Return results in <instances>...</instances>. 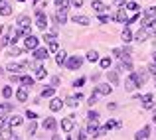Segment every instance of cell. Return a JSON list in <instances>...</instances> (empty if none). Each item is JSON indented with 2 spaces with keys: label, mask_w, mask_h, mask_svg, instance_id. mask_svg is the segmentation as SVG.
Segmentation results:
<instances>
[{
  "label": "cell",
  "mask_w": 156,
  "mask_h": 140,
  "mask_svg": "<svg viewBox=\"0 0 156 140\" xmlns=\"http://www.w3.org/2000/svg\"><path fill=\"white\" fill-rule=\"evenodd\" d=\"M109 20H111V18H109L107 14H99V22H101V24H107Z\"/></svg>",
  "instance_id": "cell-49"
},
{
  "label": "cell",
  "mask_w": 156,
  "mask_h": 140,
  "mask_svg": "<svg viewBox=\"0 0 156 140\" xmlns=\"http://www.w3.org/2000/svg\"><path fill=\"white\" fill-rule=\"evenodd\" d=\"M20 69H24L20 63H8V67H6V71H10V73H18Z\"/></svg>",
  "instance_id": "cell-36"
},
{
  "label": "cell",
  "mask_w": 156,
  "mask_h": 140,
  "mask_svg": "<svg viewBox=\"0 0 156 140\" xmlns=\"http://www.w3.org/2000/svg\"><path fill=\"white\" fill-rule=\"evenodd\" d=\"M148 136H150V124L142 126V128L138 130L136 134H134V138H136V140H146V138H148Z\"/></svg>",
  "instance_id": "cell-19"
},
{
  "label": "cell",
  "mask_w": 156,
  "mask_h": 140,
  "mask_svg": "<svg viewBox=\"0 0 156 140\" xmlns=\"http://www.w3.org/2000/svg\"><path fill=\"white\" fill-rule=\"evenodd\" d=\"M20 53H22V49H20L18 46H12V47H10V53H8V55H14V57H16V55H20Z\"/></svg>",
  "instance_id": "cell-43"
},
{
  "label": "cell",
  "mask_w": 156,
  "mask_h": 140,
  "mask_svg": "<svg viewBox=\"0 0 156 140\" xmlns=\"http://www.w3.org/2000/svg\"><path fill=\"white\" fill-rule=\"evenodd\" d=\"M138 87V85L136 83H134V79H133V77H126V79H125V91H134V89H136Z\"/></svg>",
  "instance_id": "cell-26"
},
{
  "label": "cell",
  "mask_w": 156,
  "mask_h": 140,
  "mask_svg": "<svg viewBox=\"0 0 156 140\" xmlns=\"http://www.w3.org/2000/svg\"><path fill=\"white\" fill-rule=\"evenodd\" d=\"M48 55H50L48 47H38V49H34V59H38V61L48 59Z\"/></svg>",
  "instance_id": "cell-14"
},
{
  "label": "cell",
  "mask_w": 156,
  "mask_h": 140,
  "mask_svg": "<svg viewBox=\"0 0 156 140\" xmlns=\"http://www.w3.org/2000/svg\"><path fill=\"white\" fill-rule=\"evenodd\" d=\"M67 140H71V138H67Z\"/></svg>",
  "instance_id": "cell-58"
},
{
  "label": "cell",
  "mask_w": 156,
  "mask_h": 140,
  "mask_svg": "<svg viewBox=\"0 0 156 140\" xmlns=\"http://www.w3.org/2000/svg\"><path fill=\"white\" fill-rule=\"evenodd\" d=\"M73 22L75 24H79V26H89V24H91V20H89V16H85V14H75L73 16Z\"/></svg>",
  "instance_id": "cell-16"
},
{
  "label": "cell",
  "mask_w": 156,
  "mask_h": 140,
  "mask_svg": "<svg viewBox=\"0 0 156 140\" xmlns=\"http://www.w3.org/2000/svg\"><path fill=\"white\" fill-rule=\"evenodd\" d=\"M91 8L97 12V14H105L109 8H107V4L103 2V0H91Z\"/></svg>",
  "instance_id": "cell-8"
},
{
  "label": "cell",
  "mask_w": 156,
  "mask_h": 140,
  "mask_svg": "<svg viewBox=\"0 0 156 140\" xmlns=\"http://www.w3.org/2000/svg\"><path fill=\"white\" fill-rule=\"evenodd\" d=\"M36 130H38V124H36V121H30V124H28V134H30V136H34Z\"/></svg>",
  "instance_id": "cell-38"
},
{
  "label": "cell",
  "mask_w": 156,
  "mask_h": 140,
  "mask_svg": "<svg viewBox=\"0 0 156 140\" xmlns=\"http://www.w3.org/2000/svg\"><path fill=\"white\" fill-rule=\"evenodd\" d=\"M20 79H22V77H20L18 73H10V81L12 83H20Z\"/></svg>",
  "instance_id": "cell-45"
},
{
  "label": "cell",
  "mask_w": 156,
  "mask_h": 140,
  "mask_svg": "<svg viewBox=\"0 0 156 140\" xmlns=\"http://www.w3.org/2000/svg\"><path fill=\"white\" fill-rule=\"evenodd\" d=\"M69 6H73V8H81V6H83V0H69Z\"/></svg>",
  "instance_id": "cell-44"
},
{
  "label": "cell",
  "mask_w": 156,
  "mask_h": 140,
  "mask_svg": "<svg viewBox=\"0 0 156 140\" xmlns=\"http://www.w3.org/2000/svg\"><path fill=\"white\" fill-rule=\"evenodd\" d=\"M99 63H101V67H103V69H109L111 67V57H101Z\"/></svg>",
  "instance_id": "cell-40"
},
{
  "label": "cell",
  "mask_w": 156,
  "mask_h": 140,
  "mask_svg": "<svg viewBox=\"0 0 156 140\" xmlns=\"http://www.w3.org/2000/svg\"><path fill=\"white\" fill-rule=\"evenodd\" d=\"M119 71H133V61H130V55H122L121 57Z\"/></svg>",
  "instance_id": "cell-7"
},
{
  "label": "cell",
  "mask_w": 156,
  "mask_h": 140,
  "mask_svg": "<svg viewBox=\"0 0 156 140\" xmlns=\"http://www.w3.org/2000/svg\"><path fill=\"white\" fill-rule=\"evenodd\" d=\"M8 122H10V126H20V124L24 122V118H22V117H18V114H14V117L8 118Z\"/></svg>",
  "instance_id": "cell-31"
},
{
  "label": "cell",
  "mask_w": 156,
  "mask_h": 140,
  "mask_svg": "<svg viewBox=\"0 0 156 140\" xmlns=\"http://www.w3.org/2000/svg\"><path fill=\"white\" fill-rule=\"evenodd\" d=\"M148 36H150L148 28H140V30L134 34V40H136V42H146V40H148Z\"/></svg>",
  "instance_id": "cell-18"
},
{
  "label": "cell",
  "mask_w": 156,
  "mask_h": 140,
  "mask_svg": "<svg viewBox=\"0 0 156 140\" xmlns=\"http://www.w3.org/2000/svg\"><path fill=\"white\" fill-rule=\"evenodd\" d=\"M130 77L134 79V83H136L138 87H142V85L146 83V79H148V73L146 71H130Z\"/></svg>",
  "instance_id": "cell-4"
},
{
  "label": "cell",
  "mask_w": 156,
  "mask_h": 140,
  "mask_svg": "<svg viewBox=\"0 0 156 140\" xmlns=\"http://www.w3.org/2000/svg\"><path fill=\"white\" fill-rule=\"evenodd\" d=\"M12 95H14V89H12V87H4L2 89V97L4 99H10Z\"/></svg>",
  "instance_id": "cell-41"
},
{
  "label": "cell",
  "mask_w": 156,
  "mask_h": 140,
  "mask_svg": "<svg viewBox=\"0 0 156 140\" xmlns=\"http://www.w3.org/2000/svg\"><path fill=\"white\" fill-rule=\"evenodd\" d=\"M77 140H87V130H79V134H77Z\"/></svg>",
  "instance_id": "cell-47"
},
{
  "label": "cell",
  "mask_w": 156,
  "mask_h": 140,
  "mask_svg": "<svg viewBox=\"0 0 156 140\" xmlns=\"http://www.w3.org/2000/svg\"><path fill=\"white\" fill-rule=\"evenodd\" d=\"M148 73L156 77V63H150V65H148Z\"/></svg>",
  "instance_id": "cell-50"
},
{
  "label": "cell",
  "mask_w": 156,
  "mask_h": 140,
  "mask_svg": "<svg viewBox=\"0 0 156 140\" xmlns=\"http://www.w3.org/2000/svg\"><path fill=\"white\" fill-rule=\"evenodd\" d=\"M154 87H156V77H154Z\"/></svg>",
  "instance_id": "cell-55"
},
{
  "label": "cell",
  "mask_w": 156,
  "mask_h": 140,
  "mask_svg": "<svg viewBox=\"0 0 156 140\" xmlns=\"http://www.w3.org/2000/svg\"><path fill=\"white\" fill-rule=\"evenodd\" d=\"M152 55H154V63H156V51H154V53H152Z\"/></svg>",
  "instance_id": "cell-54"
},
{
  "label": "cell",
  "mask_w": 156,
  "mask_h": 140,
  "mask_svg": "<svg viewBox=\"0 0 156 140\" xmlns=\"http://www.w3.org/2000/svg\"><path fill=\"white\" fill-rule=\"evenodd\" d=\"M81 65H83V57L81 55H69L67 57V63H65V67L71 69V71H75V69H79Z\"/></svg>",
  "instance_id": "cell-3"
},
{
  "label": "cell",
  "mask_w": 156,
  "mask_h": 140,
  "mask_svg": "<svg viewBox=\"0 0 156 140\" xmlns=\"http://www.w3.org/2000/svg\"><path fill=\"white\" fill-rule=\"evenodd\" d=\"M152 121H154V124H156V113H154V117H152Z\"/></svg>",
  "instance_id": "cell-53"
},
{
  "label": "cell",
  "mask_w": 156,
  "mask_h": 140,
  "mask_svg": "<svg viewBox=\"0 0 156 140\" xmlns=\"http://www.w3.org/2000/svg\"><path fill=\"white\" fill-rule=\"evenodd\" d=\"M48 51L57 53V51H59V44H57L55 40H50V42H48Z\"/></svg>",
  "instance_id": "cell-34"
},
{
  "label": "cell",
  "mask_w": 156,
  "mask_h": 140,
  "mask_svg": "<svg viewBox=\"0 0 156 140\" xmlns=\"http://www.w3.org/2000/svg\"><path fill=\"white\" fill-rule=\"evenodd\" d=\"M24 47H26L28 51L38 49L40 47V38H36L34 34H32V36H24Z\"/></svg>",
  "instance_id": "cell-2"
},
{
  "label": "cell",
  "mask_w": 156,
  "mask_h": 140,
  "mask_svg": "<svg viewBox=\"0 0 156 140\" xmlns=\"http://www.w3.org/2000/svg\"><path fill=\"white\" fill-rule=\"evenodd\" d=\"M42 126H44V130H55L57 128V121L53 117H46L44 122H42Z\"/></svg>",
  "instance_id": "cell-11"
},
{
  "label": "cell",
  "mask_w": 156,
  "mask_h": 140,
  "mask_svg": "<svg viewBox=\"0 0 156 140\" xmlns=\"http://www.w3.org/2000/svg\"><path fill=\"white\" fill-rule=\"evenodd\" d=\"M140 101H142V107H144V109H152V107H154V95L146 93V95L140 97Z\"/></svg>",
  "instance_id": "cell-12"
},
{
  "label": "cell",
  "mask_w": 156,
  "mask_h": 140,
  "mask_svg": "<svg viewBox=\"0 0 156 140\" xmlns=\"http://www.w3.org/2000/svg\"><path fill=\"white\" fill-rule=\"evenodd\" d=\"M44 77H48V69L40 65V67L36 69V79H44Z\"/></svg>",
  "instance_id": "cell-35"
},
{
  "label": "cell",
  "mask_w": 156,
  "mask_h": 140,
  "mask_svg": "<svg viewBox=\"0 0 156 140\" xmlns=\"http://www.w3.org/2000/svg\"><path fill=\"white\" fill-rule=\"evenodd\" d=\"M61 107H63V101H61V99H55V97H53L51 101H50V110H51V113L61 110Z\"/></svg>",
  "instance_id": "cell-23"
},
{
  "label": "cell",
  "mask_w": 156,
  "mask_h": 140,
  "mask_svg": "<svg viewBox=\"0 0 156 140\" xmlns=\"http://www.w3.org/2000/svg\"><path fill=\"white\" fill-rule=\"evenodd\" d=\"M12 109H14V105H12V103H0V117H6Z\"/></svg>",
  "instance_id": "cell-24"
},
{
  "label": "cell",
  "mask_w": 156,
  "mask_h": 140,
  "mask_svg": "<svg viewBox=\"0 0 156 140\" xmlns=\"http://www.w3.org/2000/svg\"><path fill=\"white\" fill-rule=\"evenodd\" d=\"M81 99H83V95H81V93H77V95H71V97H67L63 103H65L67 107H71V109H75V107L79 105V101H81Z\"/></svg>",
  "instance_id": "cell-9"
},
{
  "label": "cell",
  "mask_w": 156,
  "mask_h": 140,
  "mask_svg": "<svg viewBox=\"0 0 156 140\" xmlns=\"http://www.w3.org/2000/svg\"><path fill=\"white\" fill-rule=\"evenodd\" d=\"M55 6L61 8V10H67L69 8V0H55Z\"/></svg>",
  "instance_id": "cell-39"
},
{
  "label": "cell",
  "mask_w": 156,
  "mask_h": 140,
  "mask_svg": "<svg viewBox=\"0 0 156 140\" xmlns=\"http://www.w3.org/2000/svg\"><path fill=\"white\" fill-rule=\"evenodd\" d=\"M113 20H117V22H121V24H126V20H129L126 8H119V10H117V14L113 16Z\"/></svg>",
  "instance_id": "cell-13"
},
{
  "label": "cell",
  "mask_w": 156,
  "mask_h": 140,
  "mask_svg": "<svg viewBox=\"0 0 156 140\" xmlns=\"http://www.w3.org/2000/svg\"><path fill=\"white\" fill-rule=\"evenodd\" d=\"M99 128V121H87V134H95V130Z\"/></svg>",
  "instance_id": "cell-28"
},
{
  "label": "cell",
  "mask_w": 156,
  "mask_h": 140,
  "mask_svg": "<svg viewBox=\"0 0 156 140\" xmlns=\"http://www.w3.org/2000/svg\"><path fill=\"white\" fill-rule=\"evenodd\" d=\"M53 22H55V26H63V24L67 22V10H61V8H57L55 14H53Z\"/></svg>",
  "instance_id": "cell-5"
},
{
  "label": "cell",
  "mask_w": 156,
  "mask_h": 140,
  "mask_svg": "<svg viewBox=\"0 0 156 140\" xmlns=\"http://www.w3.org/2000/svg\"><path fill=\"white\" fill-rule=\"evenodd\" d=\"M97 97H99V95H97V93H93L91 97H89V105H91V107H93V105H95V103H97Z\"/></svg>",
  "instance_id": "cell-51"
},
{
  "label": "cell",
  "mask_w": 156,
  "mask_h": 140,
  "mask_svg": "<svg viewBox=\"0 0 156 140\" xmlns=\"http://www.w3.org/2000/svg\"><path fill=\"white\" fill-rule=\"evenodd\" d=\"M0 138H2V140H14V132H12L10 126H8V128H2V130H0Z\"/></svg>",
  "instance_id": "cell-25"
},
{
  "label": "cell",
  "mask_w": 156,
  "mask_h": 140,
  "mask_svg": "<svg viewBox=\"0 0 156 140\" xmlns=\"http://www.w3.org/2000/svg\"><path fill=\"white\" fill-rule=\"evenodd\" d=\"M73 126H75V117H73V114L61 118V130H63V132H71Z\"/></svg>",
  "instance_id": "cell-6"
},
{
  "label": "cell",
  "mask_w": 156,
  "mask_h": 140,
  "mask_svg": "<svg viewBox=\"0 0 156 140\" xmlns=\"http://www.w3.org/2000/svg\"><path fill=\"white\" fill-rule=\"evenodd\" d=\"M85 59H87V61H91V63H95V61H99V53H97L95 49H89V51H87V55H85Z\"/></svg>",
  "instance_id": "cell-29"
},
{
  "label": "cell",
  "mask_w": 156,
  "mask_h": 140,
  "mask_svg": "<svg viewBox=\"0 0 156 140\" xmlns=\"http://www.w3.org/2000/svg\"><path fill=\"white\" fill-rule=\"evenodd\" d=\"M20 2H26V0H20Z\"/></svg>",
  "instance_id": "cell-56"
},
{
  "label": "cell",
  "mask_w": 156,
  "mask_h": 140,
  "mask_svg": "<svg viewBox=\"0 0 156 140\" xmlns=\"http://www.w3.org/2000/svg\"><path fill=\"white\" fill-rule=\"evenodd\" d=\"M12 14V6L8 2H0V16H10Z\"/></svg>",
  "instance_id": "cell-27"
},
{
  "label": "cell",
  "mask_w": 156,
  "mask_h": 140,
  "mask_svg": "<svg viewBox=\"0 0 156 140\" xmlns=\"http://www.w3.org/2000/svg\"><path fill=\"white\" fill-rule=\"evenodd\" d=\"M16 101L18 103H26L28 101V89L26 87H20V89H16Z\"/></svg>",
  "instance_id": "cell-17"
},
{
  "label": "cell",
  "mask_w": 156,
  "mask_h": 140,
  "mask_svg": "<svg viewBox=\"0 0 156 140\" xmlns=\"http://www.w3.org/2000/svg\"><path fill=\"white\" fill-rule=\"evenodd\" d=\"M87 121H99V113L97 110H89V114H87Z\"/></svg>",
  "instance_id": "cell-42"
},
{
  "label": "cell",
  "mask_w": 156,
  "mask_h": 140,
  "mask_svg": "<svg viewBox=\"0 0 156 140\" xmlns=\"http://www.w3.org/2000/svg\"><path fill=\"white\" fill-rule=\"evenodd\" d=\"M51 140H61V136H59V134H53V136H51Z\"/></svg>",
  "instance_id": "cell-52"
},
{
  "label": "cell",
  "mask_w": 156,
  "mask_h": 140,
  "mask_svg": "<svg viewBox=\"0 0 156 140\" xmlns=\"http://www.w3.org/2000/svg\"><path fill=\"white\" fill-rule=\"evenodd\" d=\"M0 2H4V0H0Z\"/></svg>",
  "instance_id": "cell-57"
},
{
  "label": "cell",
  "mask_w": 156,
  "mask_h": 140,
  "mask_svg": "<svg viewBox=\"0 0 156 140\" xmlns=\"http://www.w3.org/2000/svg\"><path fill=\"white\" fill-rule=\"evenodd\" d=\"M16 24H18V28H22V30L30 28V16H28V14H20L18 20H16Z\"/></svg>",
  "instance_id": "cell-15"
},
{
  "label": "cell",
  "mask_w": 156,
  "mask_h": 140,
  "mask_svg": "<svg viewBox=\"0 0 156 140\" xmlns=\"http://www.w3.org/2000/svg\"><path fill=\"white\" fill-rule=\"evenodd\" d=\"M14 140H16V138H14Z\"/></svg>",
  "instance_id": "cell-59"
},
{
  "label": "cell",
  "mask_w": 156,
  "mask_h": 140,
  "mask_svg": "<svg viewBox=\"0 0 156 140\" xmlns=\"http://www.w3.org/2000/svg\"><path fill=\"white\" fill-rule=\"evenodd\" d=\"M107 79H109L111 85H117L119 83V73L117 71H107Z\"/></svg>",
  "instance_id": "cell-30"
},
{
  "label": "cell",
  "mask_w": 156,
  "mask_h": 140,
  "mask_svg": "<svg viewBox=\"0 0 156 140\" xmlns=\"http://www.w3.org/2000/svg\"><path fill=\"white\" fill-rule=\"evenodd\" d=\"M93 93H97V95H111L113 93V87H111L109 83H101V85H97V87L93 89Z\"/></svg>",
  "instance_id": "cell-10"
},
{
  "label": "cell",
  "mask_w": 156,
  "mask_h": 140,
  "mask_svg": "<svg viewBox=\"0 0 156 140\" xmlns=\"http://www.w3.org/2000/svg\"><path fill=\"white\" fill-rule=\"evenodd\" d=\"M26 117L30 118V121H36V118H38V114H36L34 110H30V109H28V110H26Z\"/></svg>",
  "instance_id": "cell-46"
},
{
  "label": "cell",
  "mask_w": 156,
  "mask_h": 140,
  "mask_svg": "<svg viewBox=\"0 0 156 140\" xmlns=\"http://www.w3.org/2000/svg\"><path fill=\"white\" fill-rule=\"evenodd\" d=\"M83 83H85V77H79L77 81H73V87H81Z\"/></svg>",
  "instance_id": "cell-48"
},
{
  "label": "cell",
  "mask_w": 156,
  "mask_h": 140,
  "mask_svg": "<svg viewBox=\"0 0 156 140\" xmlns=\"http://www.w3.org/2000/svg\"><path fill=\"white\" fill-rule=\"evenodd\" d=\"M34 83H36V77H32V75H22V79H20V85L26 89L34 87Z\"/></svg>",
  "instance_id": "cell-20"
},
{
  "label": "cell",
  "mask_w": 156,
  "mask_h": 140,
  "mask_svg": "<svg viewBox=\"0 0 156 140\" xmlns=\"http://www.w3.org/2000/svg\"><path fill=\"white\" fill-rule=\"evenodd\" d=\"M36 26H38L40 30H44V32L48 30V16H46V12H44L42 8H36Z\"/></svg>",
  "instance_id": "cell-1"
},
{
  "label": "cell",
  "mask_w": 156,
  "mask_h": 140,
  "mask_svg": "<svg viewBox=\"0 0 156 140\" xmlns=\"http://www.w3.org/2000/svg\"><path fill=\"white\" fill-rule=\"evenodd\" d=\"M53 95H55V89H53V87L42 89V97H44V99H53Z\"/></svg>",
  "instance_id": "cell-33"
},
{
  "label": "cell",
  "mask_w": 156,
  "mask_h": 140,
  "mask_svg": "<svg viewBox=\"0 0 156 140\" xmlns=\"http://www.w3.org/2000/svg\"><path fill=\"white\" fill-rule=\"evenodd\" d=\"M144 16H146V18H154L156 20V6L146 8V10H144Z\"/></svg>",
  "instance_id": "cell-37"
},
{
  "label": "cell",
  "mask_w": 156,
  "mask_h": 140,
  "mask_svg": "<svg viewBox=\"0 0 156 140\" xmlns=\"http://www.w3.org/2000/svg\"><path fill=\"white\" fill-rule=\"evenodd\" d=\"M121 40L125 42V46H126V44H130V42L134 40V36H133V32L129 30V26H125V30H122V34H121Z\"/></svg>",
  "instance_id": "cell-22"
},
{
  "label": "cell",
  "mask_w": 156,
  "mask_h": 140,
  "mask_svg": "<svg viewBox=\"0 0 156 140\" xmlns=\"http://www.w3.org/2000/svg\"><path fill=\"white\" fill-rule=\"evenodd\" d=\"M125 8H126V12H138V8H140V6H138L134 0H129V2L125 4Z\"/></svg>",
  "instance_id": "cell-32"
},
{
  "label": "cell",
  "mask_w": 156,
  "mask_h": 140,
  "mask_svg": "<svg viewBox=\"0 0 156 140\" xmlns=\"http://www.w3.org/2000/svg\"><path fill=\"white\" fill-rule=\"evenodd\" d=\"M67 57H69L67 53H65L63 49H59V51L55 53V63H57V65L61 67V65H65V63H67Z\"/></svg>",
  "instance_id": "cell-21"
}]
</instances>
